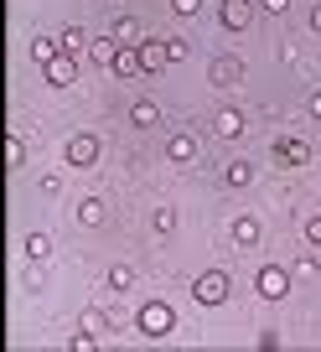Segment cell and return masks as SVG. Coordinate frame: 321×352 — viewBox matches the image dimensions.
Segmentation results:
<instances>
[{"instance_id":"14","label":"cell","mask_w":321,"mask_h":352,"mask_svg":"<svg viewBox=\"0 0 321 352\" xmlns=\"http://www.w3.org/2000/svg\"><path fill=\"white\" fill-rule=\"evenodd\" d=\"M109 36H114V42H120V47H140V26H135V16H120Z\"/></svg>"},{"instance_id":"18","label":"cell","mask_w":321,"mask_h":352,"mask_svg":"<svg viewBox=\"0 0 321 352\" xmlns=\"http://www.w3.org/2000/svg\"><path fill=\"white\" fill-rule=\"evenodd\" d=\"M57 42H63V52H89V32H83V26H63Z\"/></svg>"},{"instance_id":"3","label":"cell","mask_w":321,"mask_h":352,"mask_svg":"<svg viewBox=\"0 0 321 352\" xmlns=\"http://www.w3.org/2000/svg\"><path fill=\"white\" fill-rule=\"evenodd\" d=\"M208 83H218V88H239V83H244V63H239L233 52H218V57L208 63Z\"/></svg>"},{"instance_id":"22","label":"cell","mask_w":321,"mask_h":352,"mask_svg":"<svg viewBox=\"0 0 321 352\" xmlns=\"http://www.w3.org/2000/svg\"><path fill=\"white\" fill-rule=\"evenodd\" d=\"M155 233H177V208H155Z\"/></svg>"},{"instance_id":"10","label":"cell","mask_w":321,"mask_h":352,"mask_svg":"<svg viewBox=\"0 0 321 352\" xmlns=\"http://www.w3.org/2000/svg\"><path fill=\"white\" fill-rule=\"evenodd\" d=\"M166 155H171L177 166H187L192 155H197V135H187V130H181V135H171V140H166Z\"/></svg>"},{"instance_id":"7","label":"cell","mask_w":321,"mask_h":352,"mask_svg":"<svg viewBox=\"0 0 321 352\" xmlns=\"http://www.w3.org/2000/svg\"><path fill=\"white\" fill-rule=\"evenodd\" d=\"M218 16H223V26H228V32H244V26L254 21V0H223Z\"/></svg>"},{"instance_id":"24","label":"cell","mask_w":321,"mask_h":352,"mask_svg":"<svg viewBox=\"0 0 321 352\" xmlns=\"http://www.w3.org/2000/svg\"><path fill=\"white\" fill-rule=\"evenodd\" d=\"M21 161H26V140L11 135V140H5V166H21Z\"/></svg>"},{"instance_id":"19","label":"cell","mask_w":321,"mask_h":352,"mask_svg":"<svg viewBox=\"0 0 321 352\" xmlns=\"http://www.w3.org/2000/svg\"><path fill=\"white\" fill-rule=\"evenodd\" d=\"M114 52H120V42H114V36H93V42H89V57H93V63H114Z\"/></svg>"},{"instance_id":"9","label":"cell","mask_w":321,"mask_h":352,"mask_svg":"<svg viewBox=\"0 0 321 352\" xmlns=\"http://www.w3.org/2000/svg\"><path fill=\"white\" fill-rule=\"evenodd\" d=\"M140 63H145V73H161L171 63V47L166 42H140Z\"/></svg>"},{"instance_id":"30","label":"cell","mask_w":321,"mask_h":352,"mask_svg":"<svg viewBox=\"0 0 321 352\" xmlns=\"http://www.w3.org/2000/svg\"><path fill=\"white\" fill-rule=\"evenodd\" d=\"M259 6H265L269 16H280V11H290V0H259Z\"/></svg>"},{"instance_id":"4","label":"cell","mask_w":321,"mask_h":352,"mask_svg":"<svg viewBox=\"0 0 321 352\" xmlns=\"http://www.w3.org/2000/svg\"><path fill=\"white\" fill-rule=\"evenodd\" d=\"M254 290H259L265 300H285V296H290V270H280V264H265V270L254 275Z\"/></svg>"},{"instance_id":"2","label":"cell","mask_w":321,"mask_h":352,"mask_svg":"<svg viewBox=\"0 0 321 352\" xmlns=\"http://www.w3.org/2000/svg\"><path fill=\"white\" fill-rule=\"evenodd\" d=\"M192 296H197L202 306H223V300H228V275H223V270L197 275V280H192Z\"/></svg>"},{"instance_id":"31","label":"cell","mask_w":321,"mask_h":352,"mask_svg":"<svg viewBox=\"0 0 321 352\" xmlns=\"http://www.w3.org/2000/svg\"><path fill=\"white\" fill-rule=\"evenodd\" d=\"M311 32H321V6H311Z\"/></svg>"},{"instance_id":"5","label":"cell","mask_w":321,"mask_h":352,"mask_svg":"<svg viewBox=\"0 0 321 352\" xmlns=\"http://www.w3.org/2000/svg\"><path fill=\"white\" fill-rule=\"evenodd\" d=\"M99 155H104V145H99V135H73L67 140V166H99Z\"/></svg>"},{"instance_id":"28","label":"cell","mask_w":321,"mask_h":352,"mask_svg":"<svg viewBox=\"0 0 321 352\" xmlns=\"http://www.w3.org/2000/svg\"><path fill=\"white\" fill-rule=\"evenodd\" d=\"M171 11H181V16H197V11H202V0H171Z\"/></svg>"},{"instance_id":"12","label":"cell","mask_w":321,"mask_h":352,"mask_svg":"<svg viewBox=\"0 0 321 352\" xmlns=\"http://www.w3.org/2000/svg\"><path fill=\"white\" fill-rule=\"evenodd\" d=\"M275 155H280V161H285V166H306L311 145H306V140H280V145H275Z\"/></svg>"},{"instance_id":"23","label":"cell","mask_w":321,"mask_h":352,"mask_svg":"<svg viewBox=\"0 0 321 352\" xmlns=\"http://www.w3.org/2000/svg\"><path fill=\"white\" fill-rule=\"evenodd\" d=\"M109 285L114 290H130L135 285V270H130V264H114V270H109Z\"/></svg>"},{"instance_id":"20","label":"cell","mask_w":321,"mask_h":352,"mask_svg":"<svg viewBox=\"0 0 321 352\" xmlns=\"http://www.w3.org/2000/svg\"><path fill=\"white\" fill-rule=\"evenodd\" d=\"M78 223H83V228H99V223H104V202H99V197H89L83 208H78Z\"/></svg>"},{"instance_id":"13","label":"cell","mask_w":321,"mask_h":352,"mask_svg":"<svg viewBox=\"0 0 321 352\" xmlns=\"http://www.w3.org/2000/svg\"><path fill=\"white\" fill-rule=\"evenodd\" d=\"M212 130H218L223 140H239V135H244V114H239V109H223V114H218V124H212Z\"/></svg>"},{"instance_id":"21","label":"cell","mask_w":321,"mask_h":352,"mask_svg":"<svg viewBox=\"0 0 321 352\" xmlns=\"http://www.w3.org/2000/svg\"><path fill=\"white\" fill-rule=\"evenodd\" d=\"M57 52H63V42H52V36H36L32 42V63H52Z\"/></svg>"},{"instance_id":"16","label":"cell","mask_w":321,"mask_h":352,"mask_svg":"<svg viewBox=\"0 0 321 352\" xmlns=\"http://www.w3.org/2000/svg\"><path fill=\"white\" fill-rule=\"evenodd\" d=\"M223 182H228V187H249V182H254V161H228Z\"/></svg>"},{"instance_id":"15","label":"cell","mask_w":321,"mask_h":352,"mask_svg":"<svg viewBox=\"0 0 321 352\" xmlns=\"http://www.w3.org/2000/svg\"><path fill=\"white\" fill-rule=\"evenodd\" d=\"M155 120H161V109H155L151 99H135V109H130V124H135V130H151Z\"/></svg>"},{"instance_id":"26","label":"cell","mask_w":321,"mask_h":352,"mask_svg":"<svg viewBox=\"0 0 321 352\" xmlns=\"http://www.w3.org/2000/svg\"><path fill=\"white\" fill-rule=\"evenodd\" d=\"M166 47H171V63H187V52H192V42H181V36H171Z\"/></svg>"},{"instance_id":"1","label":"cell","mask_w":321,"mask_h":352,"mask_svg":"<svg viewBox=\"0 0 321 352\" xmlns=\"http://www.w3.org/2000/svg\"><path fill=\"white\" fill-rule=\"evenodd\" d=\"M135 331H145V337H171V331H177V311H171L166 300H145V306L135 311Z\"/></svg>"},{"instance_id":"25","label":"cell","mask_w":321,"mask_h":352,"mask_svg":"<svg viewBox=\"0 0 321 352\" xmlns=\"http://www.w3.org/2000/svg\"><path fill=\"white\" fill-rule=\"evenodd\" d=\"M306 243H311V249H321V212H311V218H306Z\"/></svg>"},{"instance_id":"29","label":"cell","mask_w":321,"mask_h":352,"mask_svg":"<svg viewBox=\"0 0 321 352\" xmlns=\"http://www.w3.org/2000/svg\"><path fill=\"white\" fill-rule=\"evenodd\" d=\"M306 114H311V120H321V88H316V94L306 99Z\"/></svg>"},{"instance_id":"11","label":"cell","mask_w":321,"mask_h":352,"mask_svg":"<svg viewBox=\"0 0 321 352\" xmlns=\"http://www.w3.org/2000/svg\"><path fill=\"white\" fill-rule=\"evenodd\" d=\"M109 67H114L120 78H135V73H145V63H140V47H120Z\"/></svg>"},{"instance_id":"6","label":"cell","mask_w":321,"mask_h":352,"mask_svg":"<svg viewBox=\"0 0 321 352\" xmlns=\"http://www.w3.org/2000/svg\"><path fill=\"white\" fill-rule=\"evenodd\" d=\"M42 73H47V83H52V88H73V83H78V63H73V52H57L52 63H42Z\"/></svg>"},{"instance_id":"8","label":"cell","mask_w":321,"mask_h":352,"mask_svg":"<svg viewBox=\"0 0 321 352\" xmlns=\"http://www.w3.org/2000/svg\"><path fill=\"white\" fill-rule=\"evenodd\" d=\"M233 243H244V249L259 243V218L254 212H239V218H233Z\"/></svg>"},{"instance_id":"27","label":"cell","mask_w":321,"mask_h":352,"mask_svg":"<svg viewBox=\"0 0 321 352\" xmlns=\"http://www.w3.org/2000/svg\"><path fill=\"white\" fill-rule=\"evenodd\" d=\"M83 327H89V331H104V327H109V316H104V311H83Z\"/></svg>"},{"instance_id":"17","label":"cell","mask_w":321,"mask_h":352,"mask_svg":"<svg viewBox=\"0 0 321 352\" xmlns=\"http://www.w3.org/2000/svg\"><path fill=\"white\" fill-rule=\"evenodd\" d=\"M21 249H26V259H36V264H42V259H52V239H47V233H26V243H21Z\"/></svg>"}]
</instances>
